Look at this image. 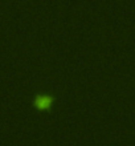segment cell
<instances>
[{"label":"cell","mask_w":135,"mask_h":146,"mask_svg":"<svg viewBox=\"0 0 135 146\" xmlns=\"http://www.w3.org/2000/svg\"><path fill=\"white\" fill-rule=\"evenodd\" d=\"M37 105H39L41 109H45L50 105V100L46 98V97H40L39 100H37Z\"/></svg>","instance_id":"obj_1"}]
</instances>
